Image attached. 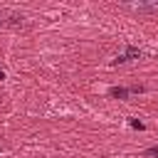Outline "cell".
Segmentation results:
<instances>
[{
    "instance_id": "6da1fadb",
    "label": "cell",
    "mask_w": 158,
    "mask_h": 158,
    "mask_svg": "<svg viewBox=\"0 0 158 158\" xmlns=\"http://www.w3.org/2000/svg\"><path fill=\"white\" fill-rule=\"evenodd\" d=\"M141 57H143V52H141L138 47L128 44V47H126V52H123V54H118V57L114 59V64H123V62H131V59H141Z\"/></svg>"
},
{
    "instance_id": "7a4b0ae2",
    "label": "cell",
    "mask_w": 158,
    "mask_h": 158,
    "mask_svg": "<svg viewBox=\"0 0 158 158\" xmlns=\"http://www.w3.org/2000/svg\"><path fill=\"white\" fill-rule=\"evenodd\" d=\"M109 96H111V99H126V96H128V89H123V86H111V89H109Z\"/></svg>"
},
{
    "instance_id": "3957f363",
    "label": "cell",
    "mask_w": 158,
    "mask_h": 158,
    "mask_svg": "<svg viewBox=\"0 0 158 158\" xmlns=\"http://www.w3.org/2000/svg\"><path fill=\"white\" fill-rule=\"evenodd\" d=\"M133 10H138V12H158V5H133Z\"/></svg>"
},
{
    "instance_id": "277c9868",
    "label": "cell",
    "mask_w": 158,
    "mask_h": 158,
    "mask_svg": "<svg viewBox=\"0 0 158 158\" xmlns=\"http://www.w3.org/2000/svg\"><path fill=\"white\" fill-rule=\"evenodd\" d=\"M131 126H133V128H138V131H143V128H146V123H141L138 118H131Z\"/></svg>"
},
{
    "instance_id": "5b68a950",
    "label": "cell",
    "mask_w": 158,
    "mask_h": 158,
    "mask_svg": "<svg viewBox=\"0 0 158 158\" xmlns=\"http://www.w3.org/2000/svg\"><path fill=\"white\" fill-rule=\"evenodd\" d=\"M143 156H151V158H156V156H158V146H153V148L143 151Z\"/></svg>"
},
{
    "instance_id": "8992f818",
    "label": "cell",
    "mask_w": 158,
    "mask_h": 158,
    "mask_svg": "<svg viewBox=\"0 0 158 158\" xmlns=\"http://www.w3.org/2000/svg\"><path fill=\"white\" fill-rule=\"evenodd\" d=\"M2 25H5V17H2V15H0V27H2Z\"/></svg>"
},
{
    "instance_id": "52a82bcc",
    "label": "cell",
    "mask_w": 158,
    "mask_h": 158,
    "mask_svg": "<svg viewBox=\"0 0 158 158\" xmlns=\"http://www.w3.org/2000/svg\"><path fill=\"white\" fill-rule=\"evenodd\" d=\"M0 79H5V72H2V69H0Z\"/></svg>"
}]
</instances>
